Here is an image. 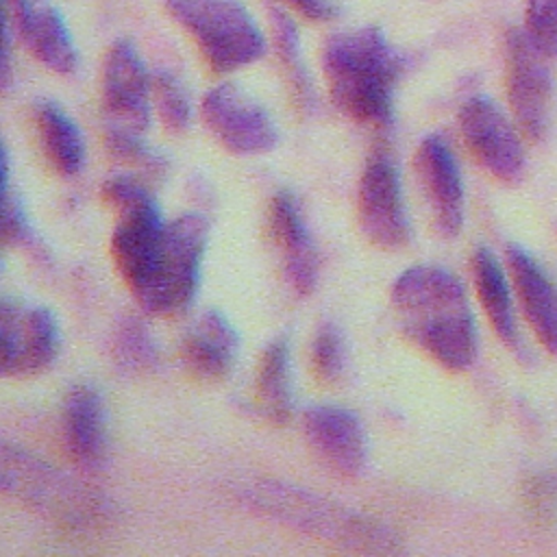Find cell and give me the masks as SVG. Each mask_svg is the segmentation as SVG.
<instances>
[{
    "instance_id": "6da1fadb",
    "label": "cell",
    "mask_w": 557,
    "mask_h": 557,
    "mask_svg": "<svg viewBox=\"0 0 557 557\" xmlns=\"http://www.w3.org/2000/svg\"><path fill=\"white\" fill-rule=\"evenodd\" d=\"M403 333L433 361L463 372L476 357V326L463 285L440 265H413L392 285Z\"/></svg>"
},
{
    "instance_id": "7a4b0ae2",
    "label": "cell",
    "mask_w": 557,
    "mask_h": 557,
    "mask_svg": "<svg viewBox=\"0 0 557 557\" xmlns=\"http://www.w3.org/2000/svg\"><path fill=\"white\" fill-rule=\"evenodd\" d=\"M322 72L331 100L344 115L372 126L392 122L403 57L381 28L359 26L326 37Z\"/></svg>"
},
{
    "instance_id": "3957f363",
    "label": "cell",
    "mask_w": 557,
    "mask_h": 557,
    "mask_svg": "<svg viewBox=\"0 0 557 557\" xmlns=\"http://www.w3.org/2000/svg\"><path fill=\"white\" fill-rule=\"evenodd\" d=\"M239 498L261 516L344 550L394 555L403 548L400 537L381 520L298 485L261 479L244 485Z\"/></svg>"
},
{
    "instance_id": "277c9868",
    "label": "cell",
    "mask_w": 557,
    "mask_h": 557,
    "mask_svg": "<svg viewBox=\"0 0 557 557\" xmlns=\"http://www.w3.org/2000/svg\"><path fill=\"white\" fill-rule=\"evenodd\" d=\"M102 198L115 213L111 259L124 285L146 311L157 287L168 224L150 191L128 174L107 178Z\"/></svg>"
},
{
    "instance_id": "5b68a950",
    "label": "cell",
    "mask_w": 557,
    "mask_h": 557,
    "mask_svg": "<svg viewBox=\"0 0 557 557\" xmlns=\"http://www.w3.org/2000/svg\"><path fill=\"white\" fill-rule=\"evenodd\" d=\"M2 490L57 527L91 533L111 522V505L41 459L4 444L0 455Z\"/></svg>"
},
{
    "instance_id": "8992f818",
    "label": "cell",
    "mask_w": 557,
    "mask_h": 557,
    "mask_svg": "<svg viewBox=\"0 0 557 557\" xmlns=\"http://www.w3.org/2000/svg\"><path fill=\"white\" fill-rule=\"evenodd\" d=\"M213 72H233L265 54V37L239 0H163Z\"/></svg>"
},
{
    "instance_id": "52a82bcc",
    "label": "cell",
    "mask_w": 557,
    "mask_h": 557,
    "mask_svg": "<svg viewBox=\"0 0 557 557\" xmlns=\"http://www.w3.org/2000/svg\"><path fill=\"white\" fill-rule=\"evenodd\" d=\"M209 224L198 213H183L168 224L165 250L148 313L170 315L185 311L200 285Z\"/></svg>"
},
{
    "instance_id": "ba28073f",
    "label": "cell",
    "mask_w": 557,
    "mask_h": 557,
    "mask_svg": "<svg viewBox=\"0 0 557 557\" xmlns=\"http://www.w3.org/2000/svg\"><path fill=\"white\" fill-rule=\"evenodd\" d=\"M548 57L529 39L524 28H509L505 35L507 98L524 137L540 141L550 120L553 78Z\"/></svg>"
},
{
    "instance_id": "9c48e42d",
    "label": "cell",
    "mask_w": 557,
    "mask_h": 557,
    "mask_svg": "<svg viewBox=\"0 0 557 557\" xmlns=\"http://www.w3.org/2000/svg\"><path fill=\"white\" fill-rule=\"evenodd\" d=\"M200 115L218 144L233 154H263L278 144V131L265 107L233 83L209 89Z\"/></svg>"
},
{
    "instance_id": "30bf717a",
    "label": "cell",
    "mask_w": 557,
    "mask_h": 557,
    "mask_svg": "<svg viewBox=\"0 0 557 557\" xmlns=\"http://www.w3.org/2000/svg\"><path fill=\"white\" fill-rule=\"evenodd\" d=\"M357 220L363 237L381 250H400L411 239L398 170L385 152L372 154L361 172Z\"/></svg>"
},
{
    "instance_id": "8fae6325",
    "label": "cell",
    "mask_w": 557,
    "mask_h": 557,
    "mask_svg": "<svg viewBox=\"0 0 557 557\" xmlns=\"http://www.w3.org/2000/svg\"><path fill=\"white\" fill-rule=\"evenodd\" d=\"M459 128L474 161L505 185H516L524 176L522 141L503 113L487 96H472L459 109Z\"/></svg>"
},
{
    "instance_id": "7c38bea8",
    "label": "cell",
    "mask_w": 557,
    "mask_h": 557,
    "mask_svg": "<svg viewBox=\"0 0 557 557\" xmlns=\"http://www.w3.org/2000/svg\"><path fill=\"white\" fill-rule=\"evenodd\" d=\"M2 374L28 379L54 363L61 335L54 315L39 305L4 298L0 305Z\"/></svg>"
},
{
    "instance_id": "4fadbf2b",
    "label": "cell",
    "mask_w": 557,
    "mask_h": 557,
    "mask_svg": "<svg viewBox=\"0 0 557 557\" xmlns=\"http://www.w3.org/2000/svg\"><path fill=\"white\" fill-rule=\"evenodd\" d=\"M152 78L128 39H115L102 67V107L109 126L141 133L150 124Z\"/></svg>"
},
{
    "instance_id": "5bb4252c",
    "label": "cell",
    "mask_w": 557,
    "mask_h": 557,
    "mask_svg": "<svg viewBox=\"0 0 557 557\" xmlns=\"http://www.w3.org/2000/svg\"><path fill=\"white\" fill-rule=\"evenodd\" d=\"M413 168L433 228L442 237H457L463 226V183L453 150L440 135H426L413 154Z\"/></svg>"
},
{
    "instance_id": "9a60e30c",
    "label": "cell",
    "mask_w": 557,
    "mask_h": 557,
    "mask_svg": "<svg viewBox=\"0 0 557 557\" xmlns=\"http://www.w3.org/2000/svg\"><path fill=\"white\" fill-rule=\"evenodd\" d=\"M311 450L337 474L357 476L368 459L366 431L357 413L335 405H311L302 413Z\"/></svg>"
},
{
    "instance_id": "2e32d148",
    "label": "cell",
    "mask_w": 557,
    "mask_h": 557,
    "mask_svg": "<svg viewBox=\"0 0 557 557\" xmlns=\"http://www.w3.org/2000/svg\"><path fill=\"white\" fill-rule=\"evenodd\" d=\"M15 35L48 70L70 74L78 65V50L52 0H9Z\"/></svg>"
},
{
    "instance_id": "e0dca14e",
    "label": "cell",
    "mask_w": 557,
    "mask_h": 557,
    "mask_svg": "<svg viewBox=\"0 0 557 557\" xmlns=\"http://www.w3.org/2000/svg\"><path fill=\"white\" fill-rule=\"evenodd\" d=\"M270 233L289 287L300 296L311 294L318 281V250L289 191H278L270 202Z\"/></svg>"
},
{
    "instance_id": "ac0fdd59",
    "label": "cell",
    "mask_w": 557,
    "mask_h": 557,
    "mask_svg": "<svg viewBox=\"0 0 557 557\" xmlns=\"http://www.w3.org/2000/svg\"><path fill=\"white\" fill-rule=\"evenodd\" d=\"M61 440L81 468H98L107 453V411L100 392L89 383L67 389L61 407Z\"/></svg>"
},
{
    "instance_id": "d6986e66",
    "label": "cell",
    "mask_w": 557,
    "mask_h": 557,
    "mask_svg": "<svg viewBox=\"0 0 557 557\" xmlns=\"http://www.w3.org/2000/svg\"><path fill=\"white\" fill-rule=\"evenodd\" d=\"M239 335L220 311H205L183 335V368L200 383L224 381L237 359Z\"/></svg>"
},
{
    "instance_id": "ffe728a7",
    "label": "cell",
    "mask_w": 557,
    "mask_h": 557,
    "mask_svg": "<svg viewBox=\"0 0 557 557\" xmlns=\"http://www.w3.org/2000/svg\"><path fill=\"white\" fill-rule=\"evenodd\" d=\"M507 265L522 313L537 342L557 355V287L544 268L518 244L507 246Z\"/></svg>"
},
{
    "instance_id": "44dd1931",
    "label": "cell",
    "mask_w": 557,
    "mask_h": 557,
    "mask_svg": "<svg viewBox=\"0 0 557 557\" xmlns=\"http://www.w3.org/2000/svg\"><path fill=\"white\" fill-rule=\"evenodd\" d=\"M33 122L48 165L63 178L76 176L85 161V144L76 122L52 100L33 102Z\"/></svg>"
},
{
    "instance_id": "7402d4cb",
    "label": "cell",
    "mask_w": 557,
    "mask_h": 557,
    "mask_svg": "<svg viewBox=\"0 0 557 557\" xmlns=\"http://www.w3.org/2000/svg\"><path fill=\"white\" fill-rule=\"evenodd\" d=\"M472 281L479 296V302L503 344L511 350H518L520 337L516 329L511 292L507 276L498 263V259L487 248H476L472 255Z\"/></svg>"
},
{
    "instance_id": "603a6c76",
    "label": "cell",
    "mask_w": 557,
    "mask_h": 557,
    "mask_svg": "<svg viewBox=\"0 0 557 557\" xmlns=\"http://www.w3.org/2000/svg\"><path fill=\"white\" fill-rule=\"evenodd\" d=\"M255 398L263 416L274 424H285L292 416V366H289V339L285 335L274 337L257 368Z\"/></svg>"
},
{
    "instance_id": "cb8c5ba5",
    "label": "cell",
    "mask_w": 557,
    "mask_h": 557,
    "mask_svg": "<svg viewBox=\"0 0 557 557\" xmlns=\"http://www.w3.org/2000/svg\"><path fill=\"white\" fill-rule=\"evenodd\" d=\"M270 24H272L276 54L283 63L285 78L289 83L294 100L298 102L300 109H311L313 107V89H311V78H309L307 65L302 61L298 28L283 11H278L274 7L270 9Z\"/></svg>"
},
{
    "instance_id": "d4e9b609",
    "label": "cell",
    "mask_w": 557,
    "mask_h": 557,
    "mask_svg": "<svg viewBox=\"0 0 557 557\" xmlns=\"http://www.w3.org/2000/svg\"><path fill=\"white\" fill-rule=\"evenodd\" d=\"M111 357L126 374H146L159 366V346L137 318H124L113 331Z\"/></svg>"
},
{
    "instance_id": "484cf974",
    "label": "cell",
    "mask_w": 557,
    "mask_h": 557,
    "mask_svg": "<svg viewBox=\"0 0 557 557\" xmlns=\"http://www.w3.org/2000/svg\"><path fill=\"white\" fill-rule=\"evenodd\" d=\"M152 102L168 133H183L191 122V98L181 78L168 70L152 76Z\"/></svg>"
},
{
    "instance_id": "4316f807",
    "label": "cell",
    "mask_w": 557,
    "mask_h": 557,
    "mask_svg": "<svg viewBox=\"0 0 557 557\" xmlns=\"http://www.w3.org/2000/svg\"><path fill=\"white\" fill-rule=\"evenodd\" d=\"M2 237L7 246L22 248L33 252L35 257L44 252L41 244L37 242V235L17 200V196L11 194L9 187V154L4 150L2 154Z\"/></svg>"
},
{
    "instance_id": "83f0119b",
    "label": "cell",
    "mask_w": 557,
    "mask_h": 557,
    "mask_svg": "<svg viewBox=\"0 0 557 557\" xmlns=\"http://www.w3.org/2000/svg\"><path fill=\"white\" fill-rule=\"evenodd\" d=\"M346 368V342L335 324H322L311 342V370L324 385L335 383Z\"/></svg>"
},
{
    "instance_id": "f1b7e54d",
    "label": "cell",
    "mask_w": 557,
    "mask_h": 557,
    "mask_svg": "<svg viewBox=\"0 0 557 557\" xmlns=\"http://www.w3.org/2000/svg\"><path fill=\"white\" fill-rule=\"evenodd\" d=\"M522 505L529 518L542 527L557 524V472L540 470L529 474L520 485Z\"/></svg>"
},
{
    "instance_id": "f546056e",
    "label": "cell",
    "mask_w": 557,
    "mask_h": 557,
    "mask_svg": "<svg viewBox=\"0 0 557 557\" xmlns=\"http://www.w3.org/2000/svg\"><path fill=\"white\" fill-rule=\"evenodd\" d=\"M524 30L548 57H557V0H527Z\"/></svg>"
},
{
    "instance_id": "4dcf8cb0",
    "label": "cell",
    "mask_w": 557,
    "mask_h": 557,
    "mask_svg": "<svg viewBox=\"0 0 557 557\" xmlns=\"http://www.w3.org/2000/svg\"><path fill=\"white\" fill-rule=\"evenodd\" d=\"M107 146L111 154H115L122 161L135 163L146 172H161L165 168L163 157H159L150 146L144 141L141 133L107 126Z\"/></svg>"
},
{
    "instance_id": "1f68e13d",
    "label": "cell",
    "mask_w": 557,
    "mask_h": 557,
    "mask_svg": "<svg viewBox=\"0 0 557 557\" xmlns=\"http://www.w3.org/2000/svg\"><path fill=\"white\" fill-rule=\"evenodd\" d=\"M287 7L298 11L302 17L313 22H329L339 13L335 0H283Z\"/></svg>"
}]
</instances>
